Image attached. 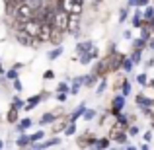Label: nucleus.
<instances>
[{
    "label": "nucleus",
    "mask_w": 154,
    "mask_h": 150,
    "mask_svg": "<svg viewBox=\"0 0 154 150\" xmlns=\"http://www.w3.org/2000/svg\"><path fill=\"white\" fill-rule=\"evenodd\" d=\"M4 74H6V78H8V80L18 78V70H16V68H10V70H8V72H4Z\"/></svg>",
    "instance_id": "35"
},
{
    "label": "nucleus",
    "mask_w": 154,
    "mask_h": 150,
    "mask_svg": "<svg viewBox=\"0 0 154 150\" xmlns=\"http://www.w3.org/2000/svg\"><path fill=\"white\" fill-rule=\"evenodd\" d=\"M144 47H146V41H144L143 37H139V39H133V49H140V51H143Z\"/></svg>",
    "instance_id": "27"
},
{
    "label": "nucleus",
    "mask_w": 154,
    "mask_h": 150,
    "mask_svg": "<svg viewBox=\"0 0 154 150\" xmlns=\"http://www.w3.org/2000/svg\"><path fill=\"white\" fill-rule=\"evenodd\" d=\"M123 107H125V96H115V98L111 99V109H109V113H111V115H117V113H121Z\"/></svg>",
    "instance_id": "8"
},
{
    "label": "nucleus",
    "mask_w": 154,
    "mask_h": 150,
    "mask_svg": "<svg viewBox=\"0 0 154 150\" xmlns=\"http://www.w3.org/2000/svg\"><path fill=\"white\" fill-rule=\"evenodd\" d=\"M31 125H33V121H31L29 117H26V119H22V121H20V125H18V131H20V133H23L26 129H29Z\"/></svg>",
    "instance_id": "22"
},
{
    "label": "nucleus",
    "mask_w": 154,
    "mask_h": 150,
    "mask_svg": "<svg viewBox=\"0 0 154 150\" xmlns=\"http://www.w3.org/2000/svg\"><path fill=\"white\" fill-rule=\"evenodd\" d=\"M16 39H18V43L23 45V47H33V43H35V37H31L29 33H26L22 27L16 29Z\"/></svg>",
    "instance_id": "5"
},
{
    "label": "nucleus",
    "mask_w": 154,
    "mask_h": 150,
    "mask_svg": "<svg viewBox=\"0 0 154 150\" xmlns=\"http://www.w3.org/2000/svg\"><path fill=\"white\" fill-rule=\"evenodd\" d=\"M63 51H64L63 45H57L53 51H49V55H47V57H49V60H55V59H59V57L63 55Z\"/></svg>",
    "instance_id": "17"
},
{
    "label": "nucleus",
    "mask_w": 154,
    "mask_h": 150,
    "mask_svg": "<svg viewBox=\"0 0 154 150\" xmlns=\"http://www.w3.org/2000/svg\"><path fill=\"white\" fill-rule=\"evenodd\" d=\"M146 66H154V57H152V59H150V60L146 63Z\"/></svg>",
    "instance_id": "45"
},
{
    "label": "nucleus",
    "mask_w": 154,
    "mask_h": 150,
    "mask_svg": "<svg viewBox=\"0 0 154 150\" xmlns=\"http://www.w3.org/2000/svg\"><path fill=\"white\" fill-rule=\"evenodd\" d=\"M146 72H140V74L139 76H137V82H139L140 84V86H146V84H148V78H146Z\"/></svg>",
    "instance_id": "29"
},
{
    "label": "nucleus",
    "mask_w": 154,
    "mask_h": 150,
    "mask_svg": "<svg viewBox=\"0 0 154 150\" xmlns=\"http://www.w3.org/2000/svg\"><path fill=\"white\" fill-rule=\"evenodd\" d=\"M66 31L70 35H74V37H78V33H80V14H68Z\"/></svg>",
    "instance_id": "4"
},
{
    "label": "nucleus",
    "mask_w": 154,
    "mask_h": 150,
    "mask_svg": "<svg viewBox=\"0 0 154 150\" xmlns=\"http://www.w3.org/2000/svg\"><path fill=\"white\" fill-rule=\"evenodd\" d=\"M16 144H18L20 148H26V146H29V144H31V140H29V135H23V133H22V135L18 136V140H16Z\"/></svg>",
    "instance_id": "16"
},
{
    "label": "nucleus",
    "mask_w": 154,
    "mask_h": 150,
    "mask_svg": "<svg viewBox=\"0 0 154 150\" xmlns=\"http://www.w3.org/2000/svg\"><path fill=\"white\" fill-rule=\"evenodd\" d=\"M74 2H82V4H84V0H74Z\"/></svg>",
    "instance_id": "51"
},
{
    "label": "nucleus",
    "mask_w": 154,
    "mask_h": 150,
    "mask_svg": "<svg viewBox=\"0 0 154 150\" xmlns=\"http://www.w3.org/2000/svg\"><path fill=\"white\" fill-rule=\"evenodd\" d=\"M123 37H125V39H131V37H133V35H131V31H125V33H123Z\"/></svg>",
    "instance_id": "44"
},
{
    "label": "nucleus",
    "mask_w": 154,
    "mask_h": 150,
    "mask_svg": "<svg viewBox=\"0 0 154 150\" xmlns=\"http://www.w3.org/2000/svg\"><path fill=\"white\" fill-rule=\"evenodd\" d=\"M64 35H66V31H63V29H59L57 26H51V33H49V41L53 43V45H63V39H64Z\"/></svg>",
    "instance_id": "6"
},
{
    "label": "nucleus",
    "mask_w": 154,
    "mask_h": 150,
    "mask_svg": "<svg viewBox=\"0 0 154 150\" xmlns=\"http://www.w3.org/2000/svg\"><path fill=\"white\" fill-rule=\"evenodd\" d=\"M98 76L92 72V74H84L82 76V86H86V88H92V86H96V82H98Z\"/></svg>",
    "instance_id": "12"
},
{
    "label": "nucleus",
    "mask_w": 154,
    "mask_h": 150,
    "mask_svg": "<svg viewBox=\"0 0 154 150\" xmlns=\"http://www.w3.org/2000/svg\"><path fill=\"white\" fill-rule=\"evenodd\" d=\"M133 66H135V64H133V60L129 59V57H125L123 63H121V68H123L125 72H131V70H133Z\"/></svg>",
    "instance_id": "24"
},
{
    "label": "nucleus",
    "mask_w": 154,
    "mask_h": 150,
    "mask_svg": "<svg viewBox=\"0 0 154 150\" xmlns=\"http://www.w3.org/2000/svg\"><path fill=\"white\" fill-rule=\"evenodd\" d=\"M140 57H143V51H140V49H133V55L129 57V59L133 60V64H139L140 63Z\"/></svg>",
    "instance_id": "26"
},
{
    "label": "nucleus",
    "mask_w": 154,
    "mask_h": 150,
    "mask_svg": "<svg viewBox=\"0 0 154 150\" xmlns=\"http://www.w3.org/2000/svg\"><path fill=\"white\" fill-rule=\"evenodd\" d=\"M31 14H33V8H31L27 2H20L18 8L14 10V14H12V16H14L16 23H18V26H22L23 22H27V20L31 18Z\"/></svg>",
    "instance_id": "2"
},
{
    "label": "nucleus",
    "mask_w": 154,
    "mask_h": 150,
    "mask_svg": "<svg viewBox=\"0 0 154 150\" xmlns=\"http://www.w3.org/2000/svg\"><path fill=\"white\" fill-rule=\"evenodd\" d=\"M60 115V109L59 111H51V113H45V115H41V119H39V125H47V123H55L57 121V117Z\"/></svg>",
    "instance_id": "11"
},
{
    "label": "nucleus",
    "mask_w": 154,
    "mask_h": 150,
    "mask_svg": "<svg viewBox=\"0 0 154 150\" xmlns=\"http://www.w3.org/2000/svg\"><path fill=\"white\" fill-rule=\"evenodd\" d=\"M6 121L8 123H18V107L10 105V109H8V113H6Z\"/></svg>",
    "instance_id": "15"
},
{
    "label": "nucleus",
    "mask_w": 154,
    "mask_h": 150,
    "mask_svg": "<svg viewBox=\"0 0 154 150\" xmlns=\"http://www.w3.org/2000/svg\"><path fill=\"white\" fill-rule=\"evenodd\" d=\"M109 142H111V140H109L107 136H102V139H96L94 146L96 148H109Z\"/></svg>",
    "instance_id": "21"
},
{
    "label": "nucleus",
    "mask_w": 154,
    "mask_h": 150,
    "mask_svg": "<svg viewBox=\"0 0 154 150\" xmlns=\"http://www.w3.org/2000/svg\"><path fill=\"white\" fill-rule=\"evenodd\" d=\"M154 18V6H144V12H143V20H152Z\"/></svg>",
    "instance_id": "25"
},
{
    "label": "nucleus",
    "mask_w": 154,
    "mask_h": 150,
    "mask_svg": "<svg viewBox=\"0 0 154 150\" xmlns=\"http://www.w3.org/2000/svg\"><path fill=\"white\" fill-rule=\"evenodd\" d=\"M127 14H129V8H121V12H119V22L121 23L127 20Z\"/></svg>",
    "instance_id": "36"
},
{
    "label": "nucleus",
    "mask_w": 154,
    "mask_h": 150,
    "mask_svg": "<svg viewBox=\"0 0 154 150\" xmlns=\"http://www.w3.org/2000/svg\"><path fill=\"white\" fill-rule=\"evenodd\" d=\"M105 88H107V80H105V78H100V84H98V88H96V94H103V90H105Z\"/></svg>",
    "instance_id": "28"
},
{
    "label": "nucleus",
    "mask_w": 154,
    "mask_h": 150,
    "mask_svg": "<svg viewBox=\"0 0 154 150\" xmlns=\"http://www.w3.org/2000/svg\"><path fill=\"white\" fill-rule=\"evenodd\" d=\"M123 59H125L123 53H119V51H115V49H109V53L102 59V63H103L105 70H107V74H109V72H117V70H119Z\"/></svg>",
    "instance_id": "1"
},
{
    "label": "nucleus",
    "mask_w": 154,
    "mask_h": 150,
    "mask_svg": "<svg viewBox=\"0 0 154 150\" xmlns=\"http://www.w3.org/2000/svg\"><path fill=\"white\" fill-rule=\"evenodd\" d=\"M41 99H43V94H37V96H31V98H27L26 101H23V109H26V111L35 109L39 103H41Z\"/></svg>",
    "instance_id": "9"
},
{
    "label": "nucleus",
    "mask_w": 154,
    "mask_h": 150,
    "mask_svg": "<svg viewBox=\"0 0 154 150\" xmlns=\"http://www.w3.org/2000/svg\"><path fill=\"white\" fill-rule=\"evenodd\" d=\"M43 78H45V80H53V78H55V72H53V70H45V72H43Z\"/></svg>",
    "instance_id": "38"
},
{
    "label": "nucleus",
    "mask_w": 154,
    "mask_h": 150,
    "mask_svg": "<svg viewBox=\"0 0 154 150\" xmlns=\"http://www.w3.org/2000/svg\"><path fill=\"white\" fill-rule=\"evenodd\" d=\"M82 88V76H76L74 78V82H72V86L68 88V94H72V96H76L78 94V90Z\"/></svg>",
    "instance_id": "14"
},
{
    "label": "nucleus",
    "mask_w": 154,
    "mask_h": 150,
    "mask_svg": "<svg viewBox=\"0 0 154 150\" xmlns=\"http://www.w3.org/2000/svg\"><path fill=\"white\" fill-rule=\"evenodd\" d=\"M57 99H59V101H64V99H66V94H57Z\"/></svg>",
    "instance_id": "43"
},
{
    "label": "nucleus",
    "mask_w": 154,
    "mask_h": 150,
    "mask_svg": "<svg viewBox=\"0 0 154 150\" xmlns=\"http://www.w3.org/2000/svg\"><path fill=\"white\" fill-rule=\"evenodd\" d=\"M135 103L139 105V107H152V105H154V99L144 98L143 94H139V96H137V99H135Z\"/></svg>",
    "instance_id": "13"
},
{
    "label": "nucleus",
    "mask_w": 154,
    "mask_h": 150,
    "mask_svg": "<svg viewBox=\"0 0 154 150\" xmlns=\"http://www.w3.org/2000/svg\"><path fill=\"white\" fill-rule=\"evenodd\" d=\"M150 0H137V8H144Z\"/></svg>",
    "instance_id": "40"
},
{
    "label": "nucleus",
    "mask_w": 154,
    "mask_h": 150,
    "mask_svg": "<svg viewBox=\"0 0 154 150\" xmlns=\"http://www.w3.org/2000/svg\"><path fill=\"white\" fill-rule=\"evenodd\" d=\"M92 47H94V43H92V41H80L78 45H76V53H84V51H90Z\"/></svg>",
    "instance_id": "18"
},
{
    "label": "nucleus",
    "mask_w": 154,
    "mask_h": 150,
    "mask_svg": "<svg viewBox=\"0 0 154 150\" xmlns=\"http://www.w3.org/2000/svg\"><path fill=\"white\" fill-rule=\"evenodd\" d=\"M152 129H154V121H152Z\"/></svg>",
    "instance_id": "52"
},
{
    "label": "nucleus",
    "mask_w": 154,
    "mask_h": 150,
    "mask_svg": "<svg viewBox=\"0 0 154 150\" xmlns=\"http://www.w3.org/2000/svg\"><path fill=\"white\" fill-rule=\"evenodd\" d=\"M4 72H6V70H4V66H2V63H0V74H4Z\"/></svg>",
    "instance_id": "47"
},
{
    "label": "nucleus",
    "mask_w": 154,
    "mask_h": 150,
    "mask_svg": "<svg viewBox=\"0 0 154 150\" xmlns=\"http://www.w3.org/2000/svg\"><path fill=\"white\" fill-rule=\"evenodd\" d=\"M12 82H14V90H16V92H22V82H20L18 78H14Z\"/></svg>",
    "instance_id": "39"
},
{
    "label": "nucleus",
    "mask_w": 154,
    "mask_h": 150,
    "mask_svg": "<svg viewBox=\"0 0 154 150\" xmlns=\"http://www.w3.org/2000/svg\"><path fill=\"white\" fill-rule=\"evenodd\" d=\"M82 117L86 121H90V119H94L96 117V109H84V113H82Z\"/></svg>",
    "instance_id": "30"
},
{
    "label": "nucleus",
    "mask_w": 154,
    "mask_h": 150,
    "mask_svg": "<svg viewBox=\"0 0 154 150\" xmlns=\"http://www.w3.org/2000/svg\"><path fill=\"white\" fill-rule=\"evenodd\" d=\"M148 84H150V86L154 88V78H152V80H150V82H148Z\"/></svg>",
    "instance_id": "48"
},
{
    "label": "nucleus",
    "mask_w": 154,
    "mask_h": 150,
    "mask_svg": "<svg viewBox=\"0 0 154 150\" xmlns=\"http://www.w3.org/2000/svg\"><path fill=\"white\" fill-rule=\"evenodd\" d=\"M43 136H45V133L37 131V133H33V135H29V140H31V142H37V140H41Z\"/></svg>",
    "instance_id": "33"
},
{
    "label": "nucleus",
    "mask_w": 154,
    "mask_h": 150,
    "mask_svg": "<svg viewBox=\"0 0 154 150\" xmlns=\"http://www.w3.org/2000/svg\"><path fill=\"white\" fill-rule=\"evenodd\" d=\"M121 96H125L127 98L129 94H131V84H129V80H121Z\"/></svg>",
    "instance_id": "23"
},
{
    "label": "nucleus",
    "mask_w": 154,
    "mask_h": 150,
    "mask_svg": "<svg viewBox=\"0 0 154 150\" xmlns=\"http://www.w3.org/2000/svg\"><path fill=\"white\" fill-rule=\"evenodd\" d=\"M143 139L146 140V142H150V140H152V131H146V133H144V136H143Z\"/></svg>",
    "instance_id": "41"
},
{
    "label": "nucleus",
    "mask_w": 154,
    "mask_h": 150,
    "mask_svg": "<svg viewBox=\"0 0 154 150\" xmlns=\"http://www.w3.org/2000/svg\"><path fill=\"white\" fill-rule=\"evenodd\" d=\"M12 105H14V107H18V109H22V107H23V101H22V99H20V98H18V96H16V98H14V99H12Z\"/></svg>",
    "instance_id": "37"
},
{
    "label": "nucleus",
    "mask_w": 154,
    "mask_h": 150,
    "mask_svg": "<svg viewBox=\"0 0 154 150\" xmlns=\"http://www.w3.org/2000/svg\"><path fill=\"white\" fill-rule=\"evenodd\" d=\"M107 139L113 140V142H119V144H127L129 135H127V131H125V129H121V127H117V125H115V127H111Z\"/></svg>",
    "instance_id": "3"
},
{
    "label": "nucleus",
    "mask_w": 154,
    "mask_h": 150,
    "mask_svg": "<svg viewBox=\"0 0 154 150\" xmlns=\"http://www.w3.org/2000/svg\"><path fill=\"white\" fill-rule=\"evenodd\" d=\"M133 26H135V27H140V26H143V12H140L139 8H137L135 14H133Z\"/></svg>",
    "instance_id": "19"
},
{
    "label": "nucleus",
    "mask_w": 154,
    "mask_h": 150,
    "mask_svg": "<svg viewBox=\"0 0 154 150\" xmlns=\"http://www.w3.org/2000/svg\"><path fill=\"white\" fill-rule=\"evenodd\" d=\"M140 29H143V31H140V37H143L144 41H148V39L152 37V31H150V29H146V27H140Z\"/></svg>",
    "instance_id": "34"
},
{
    "label": "nucleus",
    "mask_w": 154,
    "mask_h": 150,
    "mask_svg": "<svg viewBox=\"0 0 154 150\" xmlns=\"http://www.w3.org/2000/svg\"><path fill=\"white\" fill-rule=\"evenodd\" d=\"M127 135L129 136H137L139 135V125H129L127 127Z\"/></svg>",
    "instance_id": "31"
},
{
    "label": "nucleus",
    "mask_w": 154,
    "mask_h": 150,
    "mask_svg": "<svg viewBox=\"0 0 154 150\" xmlns=\"http://www.w3.org/2000/svg\"><path fill=\"white\" fill-rule=\"evenodd\" d=\"M2 146H4V142H2V140H0V148H2Z\"/></svg>",
    "instance_id": "50"
},
{
    "label": "nucleus",
    "mask_w": 154,
    "mask_h": 150,
    "mask_svg": "<svg viewBox=\"0 0 154 150\" xmlns=\"http://www.w3.org/2000/svg\"><path fill=\"white\" fill-rule=\"evenodd\" d=\"M129 6H137V0H129Z\"/></svg>",
    "instance_id": "46"
},
{
    "label": "nucleus",
    "mask_w": 154,
    "mask_h": 150,
    "mask_svg": "<svg viewBox=\"0 0 154 150\" xmlns=\"http://www.w3.org/2000/svg\"><path fill=\"white\" fill-rule=\"evenodd\" d=\"M57 94H68V84L66 82H59V86H57Z\"/></svg>",
    "instance_id": "32"
},
{
    "label": "nucleus",
    "mask_w": 154,
    "mask_h": 150,
    "mask_svg": "<svg viewBox=\"0 0 154 150\" xmlns=\"http://www.w3.org/2000/svg\"><path fill=\"white\" fill-rule=\"evenodd\" d=\"M49 33H51V23H41V29H39V33H37L35 39L45 43V41H49Z\"/></svg>",
    "instance_id": "10"
},
{
    "label": "nucleus",
    "mask_w": 154,
    "mask_h": 150,
    "mask_svg": "<svg viewBox=\"0 0 154 150\" xmlns=\"http://www.w3.org/2000/svg\"><path fill=\"white\" fill-rule=\"evenodd\" d=\"M146 45H148V47H150V49L154 51V37H150V39H148V41H146Z\"/></svg>",
    "instance_id": "42"
},
{
    "label": "nucleus",
    "mask_w": 154,
    "mask_h": 150,
    "mask_svg": "<svg viewBox=\"0 0 154 150\" xmlns=\"http://www.w3.org/2000/svg\"><path fill=\"white\" fill-rule=\"evenodd\" d=\"M16 2H18V4H20V2H26V0H16Z\"/></svg>",
    "instance_id": "49"
},
{
    "label": "nucleus",
    "mask_w": 154,
    "mask_h": 150,
    "mask_svg": "<svg viewBox=\"0 0 154 150\" xmlns=\"http://www.w3.org/2000/svg\"><path fill=\"white\" fill-rule=\"evenodd\" d=\"M96 139H98V136H96L94 133H84V135H80L78 139H76V144H78V146H82V148H86V146H94Z\"/></svg>",
    "instance_id": "7"
},
{
    "label": "nucleus",
    "mask_w": 154,
    "mask_h": 150,
    "mask_svg": "<svg viewBox=\"0 0 154 150\" xmlns=\"http://www.w3.org/2000/svg\"><path fill=\"white\" fill-rule=\"evenodd\" d=\"M84 109H86V103H80L78 107L74 109V113H72V115H70V119H68V121H76V119H78V117H82Z\"/></svg>",
    "instance_id": "20"
}]
</instances>
